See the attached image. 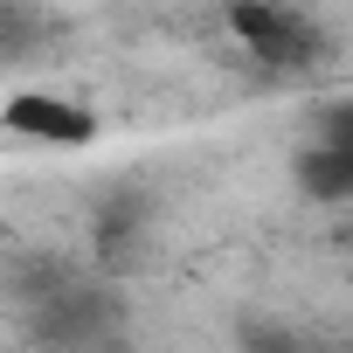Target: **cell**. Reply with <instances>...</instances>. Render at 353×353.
<instances>
[{"mask_svg": "<svg viewBox=\"0 0 353 353\" xmlns=\"http://www.w3.org/2000/svg\"><path fill=\"white\" fill-rule=\"evenodd\" d=\"M8 132L21 139H42V145H90L97 139V118L70 97H49V90H28L8 104Z\"/></svg>", "mask_w": 353, "mask_h": 353, "instance_id": "3957f363", "label": "cell"}, {"mask_svg": "<svg viewBox=\"0 0 353 353\" xmlns=\"http://www.w3.org/2000/svg\"><path fill=\"white\" fill-rule=\"evenodd\" d=\"M298 181H305L312 194H325V201L353 194V97H339V104L319 111V139H312V152L298 159Z\"/></svg>", "mask_w": 353, "mask_h": 353, "instance_id": "7a4b0ae2", "label": "cell"}, {"mask_svg": "<svg viewBox=\"0 0 353 353\" xmlns=\"http://www.w3.org/2000/svg\"><path fill=\"white\" fill-rule=\"evenodd\" d=\"M229 28H236V42H243L263 70H305V63L319 56V28H312L298 8H284V0H236V8H229Z\"/></svg>", "mask_w": 353, "mask_h": 353, "instance_id": "6da1fadb", "label": "cell"}]
</instances>
